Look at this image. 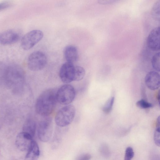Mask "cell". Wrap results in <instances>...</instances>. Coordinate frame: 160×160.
I'll return each instance as SVG.
<instances>
[{"label":"cell","instance_id":"1","mask_svg":"<svg viewBox=\"0 0 160 160\" xmlns=\"http://www.w3.org/2000/svg\"><path fill=\"white\" fill-rule=\"evenodd\" d=\"M56 92L52 89L43 91L38 97L35 105L36 112L39 115L47 117L54 111L56 106Z\"/></svg>","mask_w":160,"mask_h":160},{"label":"cell","instance_id":"2","mask_svg":"<svg viewBox=\"0 0 160 160\" xmlns=\"http://www.w3.org/2000/svg\"><path fill=\"white\" fill-rule=\"evenodd\" d=\"M76 109L72 105H66L59 109L55 118L56 124L60 127H64L70 124L75 115Z\"/></svg>","mask_w":160,"mask_h":160},{"label":"cell","instance_id":"3","mask_svg":"<svg viewBox=\"0 0 160 160\" xmlns=\"http://www.w3.org/2000/svg\"><path fill=\"white\" fill-rule=\"evenodd\" d=\"M76 91L72 85L66 84L61 86L56 93L57 102L62 105H68L74 99Z\"/></svg>","mask_w":160,"mask_h":160},{"label":"cell","instance_id":"4","mask_svg":"<svg viewBox=\"0 0 160 160\" xmlns=\"http://www.w3.org/2000/svg\"><path fill=\"white\" fill-rule=\"evenodd\" d=\"M47 61L46 56L44 53L40 51H35L28 57V66L32 71L40 70L45 67Z\"/></svg>","mask_w":160,"mask_h":160},{"label":"cell","instance_id":"5","mask_svg":"<svg viewBox=\"0 0 160 160\" xmlns=\"http://www.w3.org/2000/svg\"><path fill=\"white\" fill-rule=\"evenodd\" d=\"M43 35V32L39 30H34L28 32L21 39L22 48L25 50L30 49L42 39Z\"/></svg>","mask_w":160,"mask_h":160},{"label":"cell","instance_id":"6","mask_svg":"<svg viewBox=\"0 0 160 160\" xmlns=\"http://www.w3.org/2000/svg\"><path fill=\"white\" fill-rule=\"evenodd\" d=\"M52 133V124L51 119L46 118L42 120L38 125V133L39 139L42 142H48Z\"/></svg>","mask_w":160,"mask_h":160},{"label":"cell","instance_id":"7","mask_svg":"<svg viewBox=\"0 0 160 160\" xmlns=\"http://www.w3.org/2000/svg\"><path fill=\"white\" fill-rule=\"evenodd\" d=\"M75 66L73 63L66 62L61 66L59 72V75L62 81L68 84L73 81Z\"/></svg>","mask_w":160,"mask_h":160},{"label":"cell","instance_id":"8","mask_svg":"<svg viewBox=\"0 0 160 160\" xmlns=\"http://www.w3.org/2000/svg\"><path fill=\"white\" fill-rule=\"evenodd\" d=\"M32 139L31 136L22 131L19 133L16 137V146L21 151H27L33 141Z\"/></svg>","mask_w":160,"mask_h":160},{"label":"cell","instance_id":"9","mask_svg":"<svg viewBox=\"0 0 160 160\" xmlns=\"http://www.w3.org/2000/svg\"><path fill=\"white\" fill-rule=\"evenodd\" d=\"M159 38L160 27L159 26L153 28L147 37V44L152 50L155 51L159 50Z\"/></svg>","mask_w":160,"mask_h":160},{"label":"cell","instance_id":"10","mask_svg":"<svg viewBox=\"0 0 160 160\" xmlns=\"http://www.w3.org/2000/svg\"><path fill=\"white\" fill-rule=\"evenodd\" d=\"M160 79V75L157 72L151 71L146 74L145 78V82L149 89L154 91L159 88Z\"/></svg>","mask_w":160,"mask_h":160},{"label":"cell","instance_id":"11","mask_svg":"<svg viewBox=\"0 0 160 160\" xmlns=\"http://www.w3.org/2000/svg\"><path fill=\"white\" fill-rule=\"evenodd\" d=\"M19 38V34L13 30H7L0 34V43L2 45L13 44L17 42Z\"/></svg>","mask_w":160,"mask_h":160},{"label":"cell","instance_id":"12","mask_svg":"<svg viewBox=\"0 0 160 160\" xmlns=\"http://www.w3.org/2000/svg\"><path fill=\"white\" fill-rule=\"evenodd\" d=\"M63 53L67 62L73 63L78 59V50L76 47L74 46H66L64 49Z\"/></svg>","mask_w":160,"mask_h":160},{"label":"cell","instance_id":"13","mask_svg":"<svg viewBox=\"0 0 160 160\" xmlns=\"http://www.w3.org/2000/svg\"><path fill=\"white\" fill-rule=\"evenodd\" d=\"M27 151L24 160H38L40 155V150L36 141L33 140Z\"/></svg>","mask_w":160,"mask_h":160},{"label":"cell","instance_id":"14","mask_svg":"<svg viewBox=\"0 0 160 160\" xmlns=\"http://www.w3.org/2000/svg\"><path fill=\"white\" fill-rule=\"evenodd\" d=\"M36 130V124L35 121L32 119L28 120L24 124L22 132H25L32 138L34 136Z\"/></svg>","mask_w":160,"mask_h":160},{"label":"cell","instance_id":"15","mask_svg":"<svg viewBox=\"0 0 160 160\" xmlns=\"http://www.w3.org/2000/svg\"><path fill=\"white\" fill-rule=\"evenodd\" d=\"M85 70L82 67L76 66H75L74 81H79L82 79L85 75Z\"/></svg>","mask_w":160,"mask_h":160},{"label":"cell","instance_id":"16","mask_svg":"<svg viewBox=\"0 0 160 160\" xmlns=\"http://www.w3.org/2000/svg\"><path fill=\"white\" fill-rule=\"evenodd\" d=\"M160 0L157 1L153 5L151 11L152 17L156 20L160 21Z\"/></svg>","mask_w":160,"mask_h":160},{"label":"cell","instance_id":"17","mask_svg":"<svg viewBox=\"0 0 160 160\" xmlns=\"http://www.w3.org/2000/svg\"><path fill=\"white\" fill-rule=\"evenodd\" d=\"M151 64L153 68L157 71H160V52L155 54L151 59Z\"/></svg>","mask_w":160,"mask_h":160},{"label":"cell","instance_id":"18","mask_svg":"<svg viewBox=\"0 0 160 160\" xmlns=\"http://www.w3.org/2000/svg\"><path fill=\"white\" fill-rule=\"evenodd\" d=\"M114 101V97L110 98L102 107V111L106 114L109 113L112 111Z\"/></svg>","mask_w":160,"mask_h":160},{"label":"cell","instance_id":"19","mask_svg":"<svg viewBox=\"0 0 160 160\" xmlns=\"http://www.w3.org/2000/svg\"><path fill=\"white\" fill-rule=\"evenodd\" d=\"M100 152L104 157L108 158L110 155V151L108 146L105 143H102L99 148Z\"/></svg>","mask_w":160,"mask_h":160},{"label":"cell","instance_id":"20","mask_svg":"<svg viewBox=\"0 0 160 160\" xmlns=\"http://www.w3.org/2000/svg\"><path fill=\"white\" fill-rule=\"evenodd\" d=\"M136 105L138 107L142 109H147L152 107V105L151 103L143 99L138 101Z\"/></svg>","mask_w":160,"mask_h":160},{"label":"cell","instance_id":"21","mask_svg":"<svg viewBox=\"0 0 160 160\" xmlns=\"http://www.w3.org/2000/svg\"><path fill=\"white\" fill-rule=\"evenodd\" d=\"M133 149L131 147H128L126 148L124 157V160H131L134 156Z\"/></svg>","mask_w":160,"mask_h":160},{"label":"cell","instance_id":"22","mask_svg":"<svg viewBox=\"0 0 160 160\" xmlns=\"http://www.w3.org/2000/svg\"><path fill=\"white\" fill-rule=\"evenodd\" d=\"M154 141L155 144L158 146L160 145V127H156L153 136Z\"/></svg>","mask_w":160,"mask_h":160},{"label":"cell","instance_id":"23","mask_svg":"<svg viewBox=\"0 0 160 160\" xmlns=\"http://www.w3.org/2000/svg\"><path fill=\"white\" fill-rule=\"evenodd\" d=\"M92 158L91 155L88 153H85L79 156L76 160H90Z\"/></svg>","mask_w":160,"mask_h":160},{"label":"cell","instance_id":"24","mask_svg":"<svg viewBox=\"0 0 160 160\" xmlns=\"http://www.w3.org/2000/svg\"><path fill=\"white\" fill-rule=\"evenodd\" d=\"M10 6V4L7 2L0 3V10L7 8Z\"/></svg>","mask_w":160,"mask_h":160},{"label":"cell","instance_id":"25","mask_svg":"<svg viewBox=\"0 0 160 160\" xmlns=\"http://www.w3.org/2000/svg\"><path fill=\"white\" fill-rule=\"evenodd\" d=\"M160 92L159 91L158 92V95H157V99H158V100L159 102H159H160Z\"/></svg>","mask_w":160,"mask_h":160}]
</instances>
